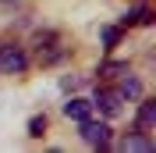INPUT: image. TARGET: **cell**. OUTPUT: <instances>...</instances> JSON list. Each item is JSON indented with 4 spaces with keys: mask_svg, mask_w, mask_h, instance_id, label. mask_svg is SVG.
<instances>
[{
    "mask_svg": "<svg viewBox=\"0 0 156 153\" xmlns=\"http://www.w3.org/2000/svg\"><path fill=\"white\" fill-rule=\"evenodd\" d=\"M82 125V139H85L89 146H96V150H110V139H114V128H110L107 121H78Z\"/></svg>",
    "mask_w": 156,
    "mask_h": 153,
    "instance_id": "cell-1",
    "label": "cell"
},
{
    "mask_svg": "<svg viewBox=\"0 0 156 153\" xmlns=\"http://www.w3.org/2000/svg\"><path fill=\"white\" fill-rule=\"evenodd\" d=\"M121 21H124V25H149V21H153V11H149L146 4H138V7H131Z\"/></svg>",
    "mask_w": 156,
    "mask_h": 153,
    "instance_id": "cell-8",
    "label": "cell"
},
{
    "mask_svg": "<svg viewBox=\"0 0 156 153\" xmlns=\"http://www.w3.org/2000/svg\"><path fill=\"white\" fill-rule=\"evenodd\" d=\"M153 125H156V100H142V107H138V128L149 132Z\"/></svg>",
    "mask_w": 156,
    "mask_h": 153,
    "instance_id": "cell-7",
    "label": "cell"
},
{
    "mask_svg": "<svg viewBox=\"0 0 156 153\" xmlns=\"http://www.w3.org/2000/svg\"><path fill=\"white\" fill-rule=\"evenodd\" d=\"M121 103H124V96L117 93V89H96V100H92V107H99L107 118L121 114Z\"/></svg>",
    "mask_w": 156,
    "mask_h": 153,
    "instance_id": "cell-3",
    "label": "cell"
},
{
    "mask_svg": "<svg viewBox=\"0 0 156 153\" xmlns=\"http://www.w3.org/2000/svg\"><path fill=\"white\" fill-rule=\"evenodd\" d=\"M25 68H29V54L21 47H14V43L0 47V71H4V75H21Z\"/></svg>",
    "mask_w": 156,
    "mask_h": 153,
    "instance_id": "cell-2",
    "label": "cell"
},
{
    "mask_svg": "<svg viewBox=\"0 0 156 153\" xmlns=\"http://www.w3.org/2000/svg\"><path fill=\"white\" fill-rule=\"evenodd\" d=\"M43 128H46V118H32L29 121V135H43Z\"/></svg>",
    "mask_w": 156,
    "mask_h": 153,
    "instance_id": "cell-11",
    "label": "cell"
},
{
    "mask_svg": "<svg viewBox=\"0 0 156 153\" xmlns=\"http://www.w3.org/2000/svg\"><path fill=\"white\" fill-rule=\"evenodd\" d=\"M99 36H103V43H107V47H114L117 39H121V29H114V25H107V29L99 32Z\"/></svg>",
    "mask_w": 156,
    "mask_h": 153,
    "instance_id": "cell-10",
    "label": "cell"
},
{
    "mask_svg": "<svg viewBox=\"0 0 156 153\" xmlns=\"http://www.w3.org/2000/svg\"><path fill=\"white\" fill-rule=\"evenodd\" d=\"M117 93L124 96V100H138V96H142V82H138V78L131 75V71H128V75L121 78V86H117Z\"/></svg>",
    "mask_w": 156,
    "mask_h": 153,
    "instance_id": "cell-6",
    "label": "cell"
},
{
    "mask_svg": "<svg viewBox=\"0 0 156 153\" xmlns=\"http://www.w3.org/2000/svg\"><path fill=\"white\" fill-rule=\"evenodd\" d=\"M64 114H68L71 121H85V118L92 114V100H82V96H71L68 103H64Z\"/></svg>",
    "mask_w": 156,
    "mask_h": 153,
    "instance_id": "cell-5",
    "label": "cell"
},
{
    "mask_svg": "<svg viewBox=\"0 0 156 153\" xmlns=\"http://www.w3.org/2000/svg\"><path fill=\"white\" fill-rule=\"evenodd\" d=\"M121 150H124V153H153L156 143L142 132V128H138V132H131V135H124V139H121Z\"/></svg>",
    "mask_w": 156,
    "mask_h": 153,
    "instance_id": "cell-4",
    "label": "cell"
},
{
    "mask_svg": "<svg viewBox=\"0 0 156 153\" xmlns=\"http://www.w3.org/2000/svg\"><path fill=\"white\" fill-rule=\"evenodd\" d=\"M85 86V75H68V78H60V89L64 93H75V89Z\"/></svg>",
    "mask_w": 156,
    "mask_h": 153,
    "instance_id": "cell-9",
    "label": "cell"
}]
</instances>
